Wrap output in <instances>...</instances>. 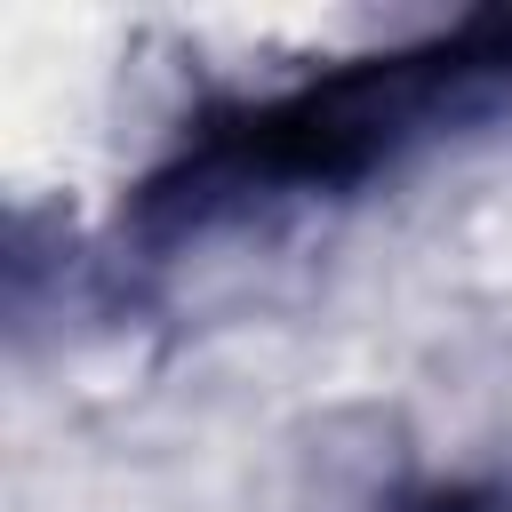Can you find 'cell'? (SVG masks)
<instances>
[{
	"instance_id": "1",
	"label": "cell",
	"mask_w": 512,
	"mask_h": 512,
	"mask_svg": "<svg viewBox=\"0 0 512 512\" xmlns=\"http://www.w3.org/2000/svg\"><path fill=\"white\" fill-rule=\"evenodd\" d=\"M400 512H512V496H496V488H424Z\"/></svg>"
}]
</instances>
